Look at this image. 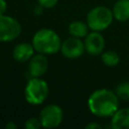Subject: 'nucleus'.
Here are the masks:
<instances>
[{
  "label": "nucleus",
  "mask_w": 129,
  "mask_h": 129,
  "mask_svg": "<svg viewBox=\"0 0 129 129\" xmlns=\"http://www.w3.org/2000/svg\"><path fill=\"white\" fill-rule=\"evenodd\" d=\"M101 57H102L103 62L108 67H115L120 61L119 54L113 50H107V51L103 52Z\"/></svg>",
  "instance_id": "4468645a"
},
{
  "label": "nucleus",
  "mask_w": 129,
  "mask_h": 129,
  "mask_svg": "<svg viewBox=\"0 0 129 129\" xmlns=\"http://www.w3.org/2000/svg\"><path fill=\"white\" fill-rule=\"evenodd\" d=\"M7 8V3L5 0H0V15L4 14Z\"/></svg>",
  "instance_id": "a211bd4d"
},
{
  "label": "nucleus",
  "mask_w": 129,
  "mask_h": 129,
  "mask_svg": "<svg viewBox=\"0 0 129 129\" xmlns=\"http://www.w3.org/2000/svg\"><path fill=\"white\" fill-rule=\"evenodd\" d=\"M41 127V123L39 118H34L31 117L25 121V128L26 129H38Z\"/></svg>",
  "instance_id": "dca6fc26"
},
{
  "label": "nucleus",
  "mask_w": 129,
  "mask_h": 129,
  "mask_svg": "<svg viewBox=\"0 0 129 129\" xmlns=\"http://www.w3.org/2000/svg\"><path fill=\"white\" fill-rule=\"evenodd\" d=\"M34 47L32 44L27 42H21L15 45L13 49V57L19 62H24L29 60L34 54Z\"/></svg>",
  "instance_id": "9d476101"
},
{
  "label": "nucleus",
  "mask_w": 129,
  "mask_h": 129,
  "mask_svg": "<svg viewBox=\"0 0 129 129\" xmlns=\"http://www.w3.org/2000/svg\"><path fill=\"white\" fill-rule=\"evenodd\" d=\"M113 12L106 6H97L87 15V24L93 31H101L110 26L113 21Z\"/></svg>",
  "instance_id": "20e7f679"
},
{
  "label": "nucleus",
  "mask_w": 129,
  "mask_h": 129,
  "mask_svg": "<svg viewBox=\"0 0 129 129\" xmlns=\"http://www.w3.org/2000/svg\"><path fill=\"white\" fill-rule=\"evenodd\" d=\"M115 93L117 94L118 98L129 101V82H124V83L119 84L116 88Z\"/></svg>",
  "instance_id": "2eb2a0df"
},
{
  "label": "nucleus",
  "mask_w": 129,
  "mask_h": 129,
  "mask_svg": "<svg viewBox=\"0 0 129 129\" xmlns=\"http://www.w3.org/2000/svg\"><path fill=\"white\" fill-rule=\"evenodd\" d=\"M119 100L116 93L100 89L93 92L88 99V107L92 114L98 117H112L118 110Z\"/></svg>",
  "instance_id": "f257e3e1"
},
{
  "label": "nucleus",
  "mask_w": 129,
  "mask_h": 129,
  "mask_svg": "<svg viewBox=\"0 0 129 129\" xmlns=\"http://www.w3.org/2000/svg\"><path fill=\"white\" fill-rule=\"evenodd\" d=\"M62 110L59 106L55 104L45 106L40 114L39 120L41 123V127L44 128H55L62 121Z\"/></svg>",
  "instance_id": "423d86ee"
},
{
  "label": "nucleus",
  "mask_w": 129,
  "mask_h": 129,
  "mask_svg": "<svg viewBox=\"0 0 129 129\" xmlns=\"http://www.w3.org/2000/svg\"><path fill=\"white\" fill-rule=\"evenodd\" d=\"M87 129H100L101 128V125L100 124H97V123H90L86 126Z\"/></svg>",
  "instance_id": "6ab92c4d"
},
{
  "label": "nucleus",
  "mask_w": 129,
  "mask_h": 129,
  "mask_svg": "<svg viewBox=\"0 0 129 129\" xmlns=\"http://www.w3.org/2000/svg\"><path fill=\"white\" fill-rule=\"evenodd\" d=\"M60 50L67 58H78L85 51V43L79 37H69L61 42Z\"/></svg>",
  "instance_id": "0eeeda50"
},
{
  "label": "nucleus",
  "mask_w": 129,
  "mask_h": 129,
  "mask_svg": "<svg viewBox=\"0 0 129 129\" xmlns=\"http://www.w3.org/2000/svg\"><path fill=\"white\" fill-rule=\"evenodd\" d=\"M49 93V88L47 83L39 78L30 79L24 90L25 100L31 105H39L43 103Z\"/></svg>",
  "instance_id": "7ed1b4c3"
},
{
  "label": "nucleus",
  "mask_w": 129,
  "mask_h": 129,
  "mask_svg": "<svg viewBox=\"0 0 129 129\" xmlns=\"http://www.w3.org/2000/svg\"><path fill=\"white\" fill-rule=\"evenodd\" d=\"M20 32L21 26L15 18L0 15V42H8L17 38Z\"/></svg>",
  "instance_id": "39448f33"
},
{
  "label": "nucleus",
  "mask_w": 129,
  "mask_h": 129,
  "mask_svg": "<svg viewBox=\"0 0 129 129\" xmlns=\"http://www.w3.org/2000/svg\"><path fill=\"white\" fill-rule=\"evenodd\" d=\"M34 49L43 54H52L60 50L61 41L58 34L49 28H42L35 32L32 38Z\"/></svg>",
  "instance_id": "f03ea898"
},
{
  "label": "nucleus",
  "mask_w": 129,
  "mask_h": 129,
  "mask_svg": "<svg viewBox=\"0 0 129 129\" xmlns=\"http://www.w3.org/2000/svg\"><path fill=\"white\" fill-rule=\"evenodd\" d=\"M111 126L114 129H129V108L118 109L112 116Z\"/></svg>",
  "instance_id": "9b49d317"
},
{
  "label": "nucleus",
  "mask_w": 129,
  "mask_h": 129,
  "mask_svg": "<svg viewBox=\"0 0 129 129\" xmlns=\"http://www.w3.org/2000/svg\"><path fill=\"white\" fill-rule=\"evenodd\" d=\"M39 5L43 8H52L58 0H37Z\"/></svg>",
  "instance_id": "f3484780"
},
{
  "label": "nucleus",
  "mask_w": 129,
  "mask_h": 129,
  "mask_svg": "<svg viewBox=\"0 0 129 129\" xmlns=\"http://www.w3.org/2000/svg\"><path fill=\"white\" fill-rule=\"evenodd\" d=\"M85 49L93 55L100 54L105 47V39L101 33L98 31H94L88 33L85 38Z\"/></svg>",
  "instance_id": "6e6552de"
},
{
  "label": "nucleus",
  "mask_w": 129,
  "mask_h": 129,
  "mask_svg": "<svg viewBox=\"0 0 129 129\" xmlns=\"http://www.w3.org/2000/svg\"><path fill=\"white\" fill-rule=\"evenodd\" d=\"M6 128H7V129H15V128H16V125H15L13 122H9V123L6 125Z\"/></svg>",
  "instance_id": "aec40b11"
},
{
  "label": "nucleus",
  "mask_w": 129,
  "mask_h": 129,
  "mask_svg": "<svg viewBox=\"0 0 129 129\" xmlns=\"http://www.w3.org/2000/svg\"><path fill=\"white\" fill-rule=\"evenodd\" d=\"M88 29L89 26L87 23L83 22V21H73L70 25H69V32L72 36L75 37H85L88 34Z\"/></svg>",
  "instance_id": "ddd939ff"
},
{
  "label": "nucleus",
  "mask_w": 129,
  "mask_h": 129,
  "mask_svg": "<svg viewBox=\"0 0 129 129\" xmlns=\"http://www.w3.org/2000/svg\"><path fill=\"white\" fill-rule=\"evenodd\" d=\"M48 67L47 58L44 56L43 53H37L33 54L32 57L29 59V66L28 71L32 78H39L42 75L45 74Z\"/></svg>",
  "instance_id": "1a4fd4ad"
},
{
  "label": "nucleus",
  "mask_w": 129,
  "mask_h": 129,
  "mask_svg": "<svg viewBox=\"0 0 129 129\" xmlns=\"http://www.w3.org/2000/svg\"><path fill=\"white\" fill-rule=\"evenodd\" d=\"M113 16L119 21L129 20V0H118L113 7Z\"/></svg>",
  "instance_id": "f8f14e48"
}]
</instances>
